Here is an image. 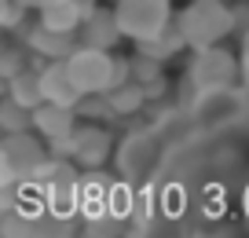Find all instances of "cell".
<instances>
[{
	"mask_svg": "<svg viewBox=\"0 0 249 238\" xmlns=\"http://www.w3.org/2000/svg\"><path fill=\"white\" fill-rule=\"evenodd\" d=\"M40 22L52 26V30H62V33H73L81 22H85V11H81L77 0H52L40 8Z\"/></svg>",
	"mask_w": 249,
	"mask_h": 238,
	"instance_id": "5bb4252c",
	"label": "cell"
},
{
	"mask_svg": "<svg viewBox=\"0 0 249 238\" xmlns=\"http://www.w3.org/2000/svg\"><path fill=\"white\" fill-rule=\"evenodd\" d=\"M4 15H0V22L8 26V30H15L18 22H22V11H26V0H4Z\"/></svg>",
	"mask_w": 249,
	"mask_h": 238,
	"instance_id": "7402d4cb",
	"label": "cell"
},
{
	"mask_svg": "<svg viewBox=\"0 0 249 238\" xmlns=\"http://www.w3.org/2000/svg\"><path fill=\"white\" fill-rule=\"evenodd\" d=\"M176 26L183 30L187 44L202 52V48H213L216 40H224L227 33H231L234 15L224 8V4H220V0H195L191 8L179 11Z\"/></svg>",
	"mask_w": 249,
	"mask_h": 238,
	"instance_id": "6da1fadb",
	"label": "cell"
},
{
	"mask_svg": "<svg viewBox=\"0 0 249 238\" xmlns=\"http://www.w3.org/2000/svg\"><path fill=\"white\" fill-rule=\"evenodd\" d=\"M132 81H161V59H150V55L140 52V59L132 62Z\"/></svg>",
	"mask_w": 249,
	"mask_h": 238,
	"instance_id": "44dd1931",
	"label": "cell"
},
{
	"mask_svg": "<svg viewBox=\"0 0 249 238\" xmlns=\"http://www.w3.org/2000/svg\"><path fill=\"white\" fill-rule=\"evenodd\" d=\"M30 125H33V110L30 107H22V103L11 99V95L0 103V128L4 132H26Z\"/></svg>",
	"mask_w": 249,
	"mask_h": 238,
	"instance_id": "ac0fdd59",
	"label": "cell"
},
{
	"mask_svg": "<svg viewBox=\"0 0 249 238\" xmlns=\"http://www.w3.org/2000/svg\"><path fill=\"white\" fill-rule=\"evenodd\" d=\"M140 44V52L143 55H150V59H169V55H176L179 48L187 44V37H183V30L179 26H165L161 33H154V37H143V40H136Z\"/></svg>",
	"mask_w": 249,
	"mask_h": 238,
	"instance_id": "9a60e30c",
	"label": "cell"
},
{
	"mask_svg": "<svg viewBox=\"0 0 249 238\" xmlns=\"http://www.w3.org/2000/svg\"><path fill=\"white\" fill-rule=\"evenodd\" d=\"M110 158V136L103 128H77L73 132V162L85 169H99Z\"/></svg>",
	"mask_w": 249,
	"mask_h": 238,
	"instance_id": "30bf717a",
	"label": "cell"
},
{
	"mask_svg": "<svg viewBox=\"0 0 249 238\" xmlns=\"http://www.w3.org/2000/svg\"><path fill=\"white\" fill-rule=\"evenodd\" d=\"M231 73H234V59L220 48H202L195 62V81L198 88H220V85H231Z\"/></svg>",
	"mask_w": 249,
	"mask_h": 238,
	"instance_id": "9c48e42d",
	"label": "cell"
},
{
	"mask_svg": "<svg viewBox=\"0 0 249 238\" xmlns=\"http://www.w3.org/2000/svg\"><path fill=\"white\" fill-rule=\"evenodd\" d=\"M150 216H154V191H150V187H140V191H136V201H132L128 220H132L136 227H147Z\"/></svg>",
	"mask_w": 249,
	"mask_h": 238,
	"instance_id": "ffe728a7",
	"label": "cell"
},
{
	"mask_svg": "<svg viewBox=\"0 0 249 238\" xmlns=\"http://www.w3.org/2000/svg\"><path fill=\"white\" fill-rule=\"evenodd\" d=\"M44 162H48L44 146H40L33 136H26V132H8L4 143H0V176L4 180L30 183L33 172H37Z\"/></svg>",
	"mask_w": 249,
	"mask_h": 238,
	"instance_id": "3957f363",
	"label": "cell"
},
{
	"mask_svg": "<svg viewBox=\"0 0 249 238\" xmlns=\"http://www.w3.org/2000/svg\"><path fill=\"white\" fill-rule=\"evenodd\" d=\"M33 128L44 132L48 139H66V136L77 132V110L59 107V103H40L33 110Z\"/></svg>",
	"mask_w": 249,
	"mask_h": 238,
	"instance_id": "ba28073f",
	"label": "cell"
},
{
	"mask_svg": "<svg viewBox=\"0 0 249 238\" xmlns=\"http://www.w3.org/2000/svg\"><path fill=\"white\" fill-rule=\"evenodd\" d=\"M8 95H11V99H18L22 107H30V110H37L40 103H48V99H44V88H40V73H30V70L11 77Z\"/></svg>",
	"mask_w": 249,
	"mask_h": 238,
	"instance_id": "2e32d148",
	"label": "cell"
},
{
	"mask_svg": "<svg viewBox=\"0 0 249 238\" xmlns=\"http://www.w3.org/2000/svg\"><path fill=\"white\" fill-rule=\"evenodd\" d=\"M70 66V77L77 81V88L85 95H103L114 88V70H117V59L110 55V48H95V44H85L66 59Z\"/></svg>",
	"mask_w": 249,
	"mask_h": 238,
	"instance_id": "7a4b0ae2",
	"label": "cell"
},
{
	"mask_svg": "<svg viewBox=\"0 0 249 238\" xmlns=\"http://www.w3.org/2000/svg\"><path fill=\"white\" fill-rule=\"evenodd\" d=\"M158 165V143L150 132H132L117 146V169L124 180H147Z\"/></svg>",
	"mask_w": 249,
	"mask_h": 238,
	"instance_id": "5b68a950",
	"label": "cell"
},
{
	"mask_svg": "<svg viewBox=\"0 0 249 238\" xmlns=\"http://www.w3.org/2000/svg\"><path fill=\"white\" fill-rule=\"evenodd\" d=\"M44 201H48V213L52 216L70 220L81 209V183L77 180H52V183L44 187Z\"/></svg>",
	"mask_w": 249,
	"mask_h": 238,
	"instance_id": "4fadbf2b",
	"label": "cell"
},
{
	"mask_svg": "<svg viewBox=\"0 0 249 238\" xmlns=\"http://www.w3.org/2000/svg\"><path fill=\"white\" fill-rule=\"evenodd\" d=\"M132 201H136V191L128 183H110V216L114 220H128Z\"/></svg>",
	"mask_w": 249,
	"mask_h": 238,
	"instance_id": "d6986e66",
	"label": "cell"
},
{
	"mask_svg": "<svg viewBox=\"0 0 249 238\" xmlns=\"http://www.w3.org/2000/svg\"><path fill=\"white\" fill-rule=\"evenodd\" d=\"M238 110H242L238 92H231V85H220V88H202L195 117H198V125H205V128H220V125L234 121Z\"/></svg>",
	"mask_w": 249,
	"mask_h": 238,
	"instance_id": "8992f818",
	"label": "cell"
},
{
	"mask_svg": "<svg viewBox=\"0 0 249 238\" xmlns=\"http://www.w3.org/2000/svg\"><path fill=\"white\" fill-rule=\"evenodd\" d=\"M117 22L128 40L154 37L169 26V0H117Z\"/></svg>",
	"mask_w": 249,
	"mask_h": 238,
	"instance_id": "277c9868",
	"label": "cell"
},
{
	"mask_svg": "<svg viewBox=\"0 0 249 238\" xmlns=\"http://www.w3.org/2000/svg\"><path fill=\"white\" fill-rule=\"evenodd\" d=\"M110 107H114V114H136V110L143 107V99H147V88L140 85V81H128V85H117L107 92Z\"/></svg>",
	"mask_w": 249,
	"mask_h": 238,
	"instance_id": "e0dca14e",
	"label": "cell"
},
{
	"mask_svg": "<svg viewBox=\"0 0 249 238\" xmlns=\"http://www.w3.org/2000/svg\"><path fill=\"white\" fill-rule=\"evenodd\" d=\"M121 22H117V11H107V8H95L85 15V44H95V48H114L121 40Z\"/></svg>",
	"mask_w": 249,
	"mask_h": 238,
	"instance_id": "7c38bea8",
	"label": "cell"
},
{
	"mask_svg": "<svg viewBox=\"0 0 249 238\" xmlns=\"http://www.w3.org/2000/svg\"><path fill=\"white\" fill-rule=\"evenodd\" d=\"M30 48L37 55H44V59H70L73 52H77V40H73V33H62V30H52V26L40 22L37 30H30Z\"/></svg>",
	"mask_w": 249,
	"mask_h": 238,
	"instance_id": "8fae6325",
	"label": "cell"
},
{
	"mask_svg": "<svg viewBox=\"0 0 249 238\" xmlns=\"http://www.w3.org/2000/svg\"><path fill=\"white\" fill-rule=\"evenodd\" d=\"M0 73H4V77L22 73V70H18V59H15V55H4V70H0Z\"/></svg>",
	"mask_w": 249,
	"mask_h": 238,
	"instance_id": "603a6c76",
	"label": "cell"
},
{
	"mask_svg": "<svg viewBox=\"0 0 249 238\" xmlns=\"http://www.w3.org/2000/svg\"><path fill=\"white\" fill-rule=\"evenodd\" d=\"M40 88H44V99L48 103H59V107H81L85 92L77 88V81L70 77V66L66 59H48L44 70H40Z\"/></svg>",
	"mask_w": 249,
	"mask_h": 238,
	"instance_id": "52a82bcc",
	"label": "cell"
}]
</instances>
